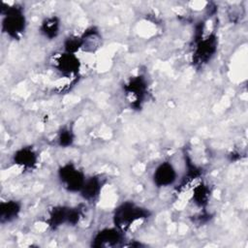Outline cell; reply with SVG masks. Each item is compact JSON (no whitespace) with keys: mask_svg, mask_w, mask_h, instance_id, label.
I'll return each instance as SVG.
<instances>
[{"mask_svg":"<svg viewBox=\"0 0 248 248\" xmlns=\"http://www.w3.org/2000/svg\"><path fill=\"white\" fill-rule=\"evenodd\" d=\"M122 231L119 229H104L98 232L94 238H93V244L94 246H114L118 245L119 242L123 239Z\"/></svg>","mask_w":248,"mask_h":248,"instance_id":"52a82bcc","label":"cell"},{"mask_svg":"<svg viewBox=\"0 0 248 248\" xmlns=\"http://www.w3.org/2000/svg\"><path fill=\"white\" fill-rule=\"evenodd\" d=\"M73 139H74V137H73L72 132L69 129H64L59 134V138H58L59 144L63 145V146L71 145V143L73 141Z\"/></svg>","mask_w":248,"mask_h":248,"instance_id":"9a60e30c","label":"cell"},{"mask_svg":"<svg viewBox=\"0 0 248 248\" xmlns=\"http://www.w3.org/2000/svg\"><path fill=\"white\" fill-rule=\"evenodd\" d=\"M58 174L62 185L71 192H79L86 179L84 173L73 164L62 166L58 170Z\"/></svg>","mask_w":248,"mask_h":248,"instance_id":"3957f363","label":"cell"},{"mask_svg":"<svg viewBox=\"0 0 248 248\" xmlns=\"http://www.w3.org/2000/svg\"><path fill=\"white\" fill-rule=\"evenodd\" d=\"M59 19L55 16L48 17L42 22L41 32L47 38H55L59 32Z\"/></svg>","mask_w":248,"mask_h":248,"instance_id":"4fadbf2b","label":"cell"},{"mask_svg":"<svg viewBox=\"0 0 248 248\" xmlns=\"http://www.w3.org/2000/svg\"><path fill=\"white\" fill-rule=\"evenodd\" d=\"M57 68L64 75H73L78 71V59L75 54L65 52L58 58Z\"/></svg>","mask_w":248,"mask_h":248,"instance_id":"ba28073f","label":"cell"},{"mask_svg":"<svg viewBox=\"0 0 248 248\" xmlns=\"http://www.w3.org/2000/svg\"><path fill=\"white\" fill-rule=\"evenodd\" d=\"M80 216L81 212L78 207L57 206L50 211L47 222L53 228H56L66 223L76 225L79 221Z\"/></svg>","mask_w":248,"mask_h":248,"instance_id":"277c9868","label":"cell"},{"mask_svg":"<svg viewBox=\"0 0 248 248\" xmlns=\"http://www.w3.org/2000/svg\"><path fill=\"white\" fill-rule=\"evenodd\" d=\"M177 177V172L170 162L161 163L153 173V181L157 187H167L171 185Z\"/></svg>","mask_w":248,"mask_h":248,"instance_id":"8992f818","label":"cell"},{"mask_svg":"<svg viewBox=\"0 0 248 248\" xmlns=\"http://www.w3.org/2000/svg\"><path fill=\"white\" fill-rule=\"evenodd\" d=\"M146 80L143 77H135L133 78L128 84L125 86V90L128 94L133 95L135 98H137L138 101L142 100L145 92H146Z\"/></svg>","mask_w":248,"mask_h":248,"instance_id":"8fae6325","label":"cell"},{"mask_svg":"<svg viewBox=\"0 0 248 248\" xmlns=\"http://www.w3.org/2000/svg\"><path fill=\"white\" fill-rule=\"evenodd\" d=\"M217 41L216 37L210 35L205 38H200L197 41V46L195 51V59L199 63H206L214 55L216 51Z\"/></svg>","mask_w":248,"mask_h":248,"instance_id":"5b68a950","label":"cell"},{"mask_svg":"<svg viewBox=\"0 0 248 248\" xmlns=\"http://www.w3.org/2000/svg\"><path fill=\"white\" fill-rule=\"evenodd\" d=\"M2 30L9 37L18 39L25 30L26 19L21 7L8 6L2 10Z\"/></svg>","mask_w":248,"mask_h":248,"instance_id":"6da1fadb","label":"cell"},{"mask_svg":"<svg viewBox=\"0 0 248 248\" xmlns=\"http://www.w3.org/2000/svg\"><path fill=\"white\" fill-rule=\"evenodd\" d=\"M37 154L31 147H22L14 155L15 164L22 168H32L36 165Z\"/></svg>","mask_w":248,"mask_h":248,"instance_id":"30bf717a","label":"cell"},{"mask_svg":"<svg viewBox=\"0 0 248 248\" xmlns=\"http://www.w3.org/2000/svg\"><path fill=\"white\" fill-rule=\"evenodd\" d=\"M20 203L16 201H5L0 203V219L1 223H9L15 220L20 212Z\"/></svg>","mask_w":248,"mask_h":248,"instance_id":"9c48e42d","label":"cell"},{"mask_svg":"<svg viewBox=\"0 0 248 248\" xmlns=\"http://www.w3.org/2000/svg\"><path fill=\"white\" fill-rule=\"evenodd\" d=\"M149 212L145 208L140 207L131 202H126L115 209L113 221L115 227L123 232L137 221L147 218Z\"/></svg>","mask_w":248,"mask_h":248,"instance_id":"7a4b0ae2","label":"cell"},{"mask_svg":"<svg viewBox=\"0 0 248 248\" xmlns=\"http://www.w3.org/2000/svg\"><path fill=\"white\" fill-rule=\"evenodd\" d=\"M101 191V181L97 177L86 178L85 182L79 191L81 196L86 201L94 200Z\"/></svg>","mask_w":248,"mask_h":248,"instance_id":"7c38bea8","label":"cell"},{"mask_svg":"<svg viewBox=\"0 0 248 248\" xmlns=\"http://www.w3.org/2000/svg\"><path fill=\"white\" fill-rule=\"evenodd\" d=\"M208 198H209L208 187H206L203 184H201V185H198L197 187H195L194 193H193V199L197 204H199L201 206L205 204L207 202Z\"/></svg>","mask_w":248,"mask_h":248,"instance_id":"5bb4252c","label":"cell"}]
</instances>
